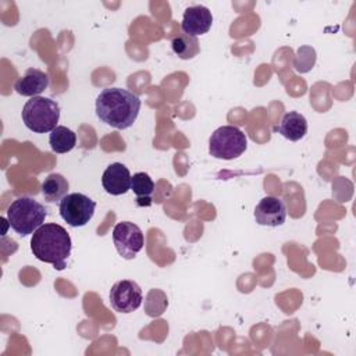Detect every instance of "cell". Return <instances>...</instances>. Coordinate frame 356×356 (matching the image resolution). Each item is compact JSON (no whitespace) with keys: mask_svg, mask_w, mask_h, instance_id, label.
Returning a JSON list of instances; mask_svg holds the SVG:
<instances>
[{"mask_svg":"<svg viewBox=\"0 0 356 356\" xmlns=\"http://www.w3.org/2000/svg\"><path fill=\"white\" fill-rule=\"evenodd\" d=\"M49 143L53 152L67 153L71 152L76 145V135L67 127L57 125L49 135Z\"/></svg>","mask_w":356,"mask_h":356,"instance_id":"obj_15","label":"cell"},{"mask_svg":"<svg viewBox=\"0 0 356 356\" xmlns=\"http://www.w3.org/2000/svg\"><path fill=\"white\" fill-rule=\"evenodd\" d=\"M248 147L246 135L234 125L217 128L209 139V153L214 159L232 160L239 157Z\"/></svg>","mask_w":356,"mask_h":356,"instance_id":"obj_5","label":"cell"},{"mask_svg":"<svg viewBox=\"0 0 356 356\" xmlns=\"http://www.w3.org/2000/svg\"><path fill=\"white\" fill-rule=\"evenodd\" d=\"M213 24L211 11L204 6H192L188 7L184 13L181 29L184 33L191 36H199L209 32Z\"/></svg>","mask_w":356,"mask_h":356,"instance_id":"obj_10","label":"cell"},{"mask_svg":"<svg viewBox=\"0 0 356 356\" xmlns=\"http://www.w3.org/2000/svg\"><path fill=\"white\" fill-rule=\"evenodd\" d=\"M285 218L286 207L280 197L266 196L254 207V220L259 225L278 227L285 222Z\"/></svg>","mask_w":356,"mask_h":356,"instance_id":"obj_9","label":"cell"},{"mask_svg":"<svg viewBox=\"0 0 356 356\" xmlns=\"http://www.w3.org/2000/svg\"><path fill=\"white\" fill-rule=\"evenodd\" d=\"M68 181L61 174L53 172L44 178L42 184V195L50 203L60 202L65 195H68Z\"/></svg>","mask_w":356,"mask_h":356,"instance_id":"obj_14","label":"cell"},{"mask_svg":"<svg viewBox=\"0 0 356 356\" xmlns=\"http://www.w3.org/2000/svg\"><path fill=\"white\" fill-rule=\"evenodd\" d=\"M71 249L72 242L70 234L56 222L43 224L32 234L31 250L33 256L43 263L51 264L58 271L67 267Z\"/></svg>","mask_w":356,"mask_h":356,"instance_id":"obj_2","label":"cell"},{"mask_svg":"<svg viewBox=\"0 0 356 356\" xmlns=\"http://www.w3.org/2000/svg\"><path fill=\"white\" fill-rule=\"evenodd\" d=\"M314 61H316L314 49L309 47L307 49V54H305V46H303V47H300L298 50V56H296V60H295V68L299 72H306V71H309L313 67Z\"/></svg>","mask_w":356,"mask_h":356,"instance_id":"obj_19","label":"cell"},{"mask_svg":"<svg viewBox=\"0 0 356 356\" xmlns=\"http://www.w3.org/2000/svg\"><path fill=\"white\" fill-rule=\"evenodd\" d=\"M131 172L122 163H111L102 175L103 189L113 196H120L131 189Z\"/></svg>","mask_w":356,"mask_h":356,"instance_id":"obj_11","label":"cell"},{"mask_svg":"<svg viewBox=\"0 0 356 356\" xmlns=\"http://www.w3.org/2000/svg\"><path fill=\"white\" fill-rule=\"evenodd\" d=\"M49 86V76L38 68H29L14 83V89L21 96L35 97L39 96Z\"/></svg>","mask_w":356,"mask_h":356,"instance_id":"obj_12","label":"cell"},{"mask_svg":"<svg viewBox=\"0 0 356 356\" xmlns=\"http://www.w3.org/2000/svg\"><path fill=\"white\" fill-rule=\"evenodd\" d=\"M113 242L118 254L125 260H132L143 248L145 238L142 229L131 222H117L113 229Z\"/></svg>","mask_w":356,"mask_h":356,"instance_id":"obj_7","label":"cell"},{"mask_svg":"<svg viewBox=\"0 0 356 356\" xmlns=\"http://www.w3.org/2000/svg\"><path fill=\"white\" fill-rule=\"evenodd\" d=\"M168 306L167 295L161 289H150L145 300V312L150 317H159Z\"/></svg>","mask_w":356,"mask_h":356,"instance_id":"obj_18","label":"cell"},{"mask_svg":"<svg viewBox=\"0 0 356 356\" xmlns=\"http://www.w3.org/2000/svg\"><path fill=\"white\" fill-rule=\"evenodd\" d=\"M96 209V202L83 193H68L58 203V211L61 218L74 228L86 225Z\"/></svg>","mask_w":356,"mask_h":356,"instance_id":"obj_6","label":"cell"},{"mask_svg":"<svg viewBox=\"0 0 356 356\" xmlns=\"http://www.w3.org/2000/svg\"><path fill=\"white\" fill-rule=\"evenodd\" d=\"M46 217L47 210L44 206L28 196L15 199L7 209L8 224L21 236L33 234L44 224Z\"/></svg>","mask_w":356,"mask_h":356,"instance_id":"obj_3","label":"cell"},{"mask_svg":"<svg viewBox=\"0 0 356 356\" xmlns=\"http://www.w3.org/2000/svg\"><path fill=\"white\" fill-rule=\"evenodd\" d=\"M21 117L29 131L36 134L51 132L60 120V106L50 97L35 96L25 103Z\"/></svg>","mask_w":356,"mask_h":356,"instance_id":"obj_4","label":"cell"},{"mask_svg":"<svg viewBox=\"0 0 356 356\" xmlns=\"http://www.w3.org/2000/svg\"><path fill=\"white\" fill-rule=\"evenodd\" d=\"M274 129L281 134L285 139L296 142L300 140L307 134V121L303 114L298 111H289L284 114L278 125Z\"/></svg>","mask_w":356,"mask_h":356,"instance_id":"obj_13","label":"cell"},{"mask_svg":"<svg viewBox=\"0 0 356 356\" xmlns=\"http://www.w3.org/2000/svg\"><path fill=\"white\" fill-rule=\"evenodd\" d=\"M143 300L140 286L132 280L117 281L110 289V305L118 313L135 312Z\"/></svg>","mask_w":356,"mask_h":356,"instance_id":"obj_8","label":"cell"},{"mask_svg":"<svg viewBox=\"0 0 356 356\" xmlns=\"http://www.w3.org/2000/svg\"><path fill=\"white\" fill-rule=\"evenodd\" d=\"M172 51L182 60L193 58L199 53V40L196 36L186 35L184 32L177 33L171 39Z\"/></svg>","mask_w":356,"mask_h":356,"instance_id":"obj_17","label":"cell"},{"mask_svg":"<svg viewBox=\"0 0 356 356\" xmlns=\"http://www.w3.org/2000/svg\"><path fill=\"white\" fill-rule=\"evenodd\" d=\"M131 191L136 195L139 206H149L154 192V182L146 172H136L131 178Z\"/></svg>","mask_w":356,"mask_h":356,"instance_id":"obj_16","label":"cell"},{"mask_svg":"<svg viewBox=\"0 0 356 356\" xmlns=\"http://www.w3.org/2000/svg\"><path fill=\"white\" fill-rule=\"evenodd\" d=\"M140 110V99L122 88H106L96 97L97 118L115 129L134 125Z\"/></svg>","mask_w":356,"mask_h":356,"instance_id":"obj_1","label":"cell"}]
</instances>
